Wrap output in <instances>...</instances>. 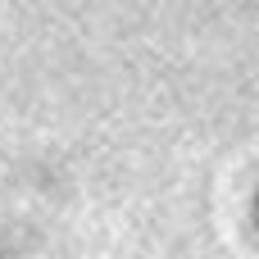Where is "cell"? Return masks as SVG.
<instances>
[{"instance_id":"6da1fadb","label":"cell","mask_w":259,"mask_h":259,"mask_svg":"<svg viewBox=\"0 0 259 259\" xmlns=\"http://www.w3.org/2000/svg\"><path fill=\"white\" fill-rule=\"evenodd\" d=\"M255 223H259V191H255Z\"/></svg>"}]
</instances>
